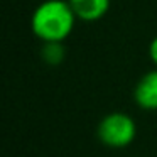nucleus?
Returning <instances> with one entry per match:
<instances>
[{
    "label": "nucleus",
    "mask_w": 157,
    "mask_h": 157,
    "mask_svg": "<svg viewBox=\"0 0 157 157\" xmlns=\"http://www.w3.org/2000/svg\"><path fill=\"white\" fill-rule=\"evenodd\" d=\"M76 21L68 0H44L32 12L31 27L41 42H64Z\"/></svg>",
    "instance_id": "nucleus-1"
},
{
    "label": "nucleus",
    "mask_w": 157,
    "mask_h": 157,
    "mask_svg": "<svg viewBox=\"0 0 157 157\" xmlns=\"http://www.w3.org/2000/svg\"><path fill=\"white\" fill-rule=\"evenodd\" d=\"M149 58H150V61L157 66V36L150 41V44H149Z\"/></svg>",
    "instance_id": "nucleus-6"
},
{
    "label": "nucleus",
    "mask_w": 157,
    "mask_h": 157,
    "mask_svg": "<svg viewBox=\"0 0 157 157\" xmlns=\"http://www.w3.org/2000/svg\"><path fill=\"white\" fill-rule=\"evenodd\" d=\"M98 140L110 149H123L135 140L137 125L127 113L113 112L105 115L96 128Z\"/></svg>",
    "instance_id": "nucleus-2"
},
{
    "label": "nucleus",
    "mask_w": 157,
    "mask_h": 157,
    "mask_svg": "<svg viewBox=\"0 0 157 157\" xmlns=\"http://www.w3.org/2000/svg\"><path fill=\"white\" fill-rule=\"evenodd\" d=\"M41 56L49 66H58L64 59V46L63 42H42Z\"/></svg>",
    "instance_id": "nucleus-5"
},
{
    "label": "nucleus",
    "mask_w": 157,
    "mask_h": 157,
    "mask_svg": "<svg viewBox=\"0 0 157 157\" xmlns=\"http://www.w3.org/2000/svg\"><path fill=\"white\" fill-rule=\"evenodd\" d=\"M133 100L145 112L157 110V69L145 73L133 90Z\"/></svg>",
    "instance_id": "nucleus-3"
},
{
    "label": "nucleus",
    "mask_w": 157,
    "mask_h": 157,
    "mask_svg": "<svg viewBox=\"0 0 157 157\" xmlns=\"http://www.w3.org/2000/svg\"><path fill=\"white\" fill-rule=\"evenodd\" d=\"M78 21L95 22L108 14L110 0H68Z\"/></svg>",
    "instance_id": "nucleus-4"
}]
</instances>
